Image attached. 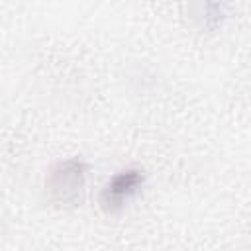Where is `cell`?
Instances as JSON below:
<instances>
[{
	"label": "cell",
	"mask_w": 251,
	"mask_h": 251,
	"mask_svg": "<svg viewBox=\"0 0 251 251\" xmlns=\"http://www.w3.org/2000/svg\"><path fill=\"white\" fill-rule=\"evenodd\" d=\"M88 163L80 157H69L57 161L47 176H45V198L49 204L71 210L82 204L86 192V176H88Z\"/></svg>",
	"instance_id": "6da1fadb"
},
{
	"label": "cell",
	"mask_w": 251,
	"mask_h": 251,
	"mask_svg": "<svg viewBox=\"0 0 251 251\" xmlns=\"http://www.w3.org/2000/svg\"><path fill=\"white\" fill-rule=\"evenodd\" d=\"M145 180L147 176L143 169L137 167H127L112 175L100 192V208L104 210V214L108 216L120 214L127 206V202L141 192Z\"/></svg>",
	"instance_id": "7a4b0ae2"
}]
</instances>
